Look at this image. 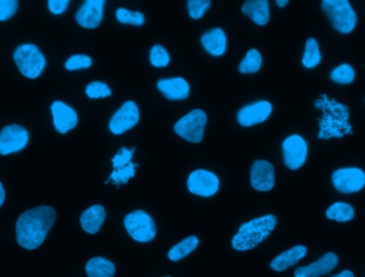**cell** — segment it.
<instances>
[{"mask_svg": "<svg viewBox=\"0 0 365 277\" xmlns=\"http://www.w3.org/2000/svg\"><path fill=\"white\" fill-rule=\"evenodd\" d=\"M201 43L206 52L212 56H223L227 49V37L221 28H214L206 31L202 35Z\"/></svg>", "mask_w": 365, "mask_h": 277, "instance_id": "obj_19", "label": "cell"}, {"mask_svg": "<svg viewBox=\"0 0 365 277\" xmlns=\"http://www.w3.org/2000/svg\"><path fill=\"white\" fill-rule=\"evenodd\" d=\"M321 60V50H319V43L315 39L311 37L306 43L302 64L304 68H312L319 66Z\"/></svg>", "mask_w": 365, "mask_h": 277, "instance_id": "obj_26", "label": "cell"}, {"mask_svg": "<svg viewBox=\"0 0 365 277\" xmlns=\"http://www.w3.org/2000/svg\"><path fill=\"white\" fill-rule=\"evenodd\" d=\"M209 0H189L187 3L188 12L191 19H199L203 17L206 10L211 6Z\"/></svg>", "mask_w": 365, "mask_h": 277, "instance_id": "obj_33", "label": "cell"}, {"mask_svg": "<svg viewBox=\"0 0 365 277\" xmlns=\"http://www.w3.org/2000/svg\"><path fill=\"white\" fill-rule=\"evenodd\" d=\"M288 0H277V5L279 6L280 8H284L286 5H288Z\"/></svg>", "mask_w": 365, "mask_h": 277, "instance_id": "obj_40", "label": "cell"}, {"mask_svg": "<svg viewBox=\"0 0 365 277\" xmlns=\"http://www.w3.org/2000/svg\"><path fill=\"white\" fill-rule=\"evenodd\" d=\"M316 107L323 110V120L321 122L319 139H329L331 137H343L350 133L348 124V110L344 106L335 103V100L326 99L316 102Z\"/></svg>", "mask_w": 365, "mask_h": 277, "instance_id": "obj_3", "label": "cell"}, {"mask_svg": "<svg viewBox=\"0 0 365 277\" xmlns=\"http://www.w3.org/2000/svg\"><path fill=\"white\" fill-rule=\"evenodd\" d=\"M164 277H171V276H164Z\"/></svg>", "mask_w": 365, "mask_h": 277, "instance_id": "obj_41", "label": "cell"}, {"mask_svg": "<svg viewBox=\"0 0 365 277\" xmlns=\"http://www.w3.org/2000/svg\"><path fill=\"white\" fill-rule=\"evenodd\" d=\"M251 186L259 191H270L274 186V169L266 160H256L251 168Z\"/></svg>", "mask_w": 365, "mask_h": 277, "instance_id": "obj_14", "label": "cell"}, {"mask_svg": "<svg viewBox=\"0 0 365 277\" xmlns=\"http://www.w3.org/2000/svg\"><path fill=\"white\" fill-rule=\"evenodd\" d=\"M241 11L259 26H264L270 19V3L267 0H247Z\"/></svg>", "mask_w": 365, "mask_h": 277, "instance_id": "obj_20", "label": "cell"}, {"mask_svg": "<svg viewBox=\"0 0 365 277\" xmlns=\"http://www.w3.org/2000/svg\"><path fill=\"white\" fill-rule=\"evenodd\" d=\"M328 219L337 222H348L354 219V208L346 203H335L326 212Z\"/></svg>", "mask_w": 365, "mask_h": 277, "instance_id": "obj_25", "label": "cell"}, {"mask_svg": "<svg viewBox=\"0 0 365 277\" xmlns=\"http://www.w3.org/2000/svg\"><path fill=\"white\" fill-rule=\"evenodd\" d=\"M124 226L129 235L138 242H150L156 236L155 222L143 210H136L127 215Z\"/></svg>", "mask_w": 365, "mask_h": 277, "instance_id": "obj_6", "label": "cell"}, {"mask_svg": "<svg viewBox=\"0 0 365 277\" xmlns=\"http://www.w3.org/2000/svg\"><path fill=\"white\" fill-rule=\"evenodd\" d=\"M262 66V56L258 49H249L246 57L239 64V72L241 74H253L260 70Z\"/></svg>", "mask_w": 365, "mask_h": 277, "instance_id": "obj_27", "label": "cell"}, {"mask_svg": "<svg viewBox=\"0 0 365 277\" xmlns=\"http://www.w3.org/2000/svg\"><path fill=\"white\" fill-rule=\"evenodd\" d=\"M150 62L155 68H165L170 62L168 52L162 45H155L150 52Z\"/></svg>", "mask_w": 365, "mask_h": 277, "instance_id": "obj_31", "label": "cell"}, {"mask_svg": "<svg viewBox=\"0 0 365 277\" xmlns=\"http://www.w3.org/2000/svg\"><path fill=\"white\" fill-rule=\"evenodd\" d=\"M135 147L131 149H127L125 147H122L120 149V152L115 155L113 158V169L124 168V166H129V163L131 162V158H133V151Z\"/></svg>", "mask_w": 365, "mask_h": 277, "instance_id": "obj_35", "label": "cell"}, {"mask_svg": "<svg viewBox=\"0 0 365 277\" xmlns=\"http://www.w3.org/2000/svg\"><path fill=\"white\" fill-rule=\"evenodd\" d=\"M105 219V208L101 205H94L82 212L80 224L84 231L94 235L101 229Z\"/></svg>", "mask_w": 365, "mask_h": 277, "instance_id": "obj_21", "label": "cell"}, {"mask_svg": "<svg viewBox=\"0 0 365 277\" xmlns=\"http://www.w3.org/2000/svg\"><path fill=\"white\" fill-rule=\"evenodd\" d=\"M17 0H0V21L11 19L17 11Z\"/></svg>", "mask_w": 365, "mask_h": 277, "instance_id": "obj_36", "label": "cell"}, {"mask_svg": "<svg viewBox=\"0 0 365 277\" xmlns=\"http://www.w3.org/2000/svg\"><path fill=\"white\" fill-rule=\"evenodd\" d=\"M157 88L169 100H182L189 96V84L180 77L160 80L157 82Z\"/></svg>", "mask_w": 365, "mask_h": 277, "instance_id": "obj_18", "label": "cell"}, {"mask_svg": "<svg viewBox=\"0 0 365 277\" xmlns=\"http://www.w3.org/2000/svg\"><path fill=\"white\" fill-rule=\"evenodd\" d=\"M137 166H139L138 163L133 164V163H129V166H124V168L113 169V174L111 175L109 180L105 182V184L113 182V184L119 187L121 184H127L131 178L135 176V172H136Z\"/></svg>", "mask_w": 365, "mask_h": 277, "instance_id": "obj_28", "label": "cell"}, {"mask_svg": "<svg viewBox=\"0 0 365 277\" xmlns=\"http://www.w3.org/2000/svg\"><path fill=\"white\" fill-rule=\"evenodd\" d=\"M56 221V211L48 206L27 210L19 216L15 225L17 240L24 249H38Z\"/></svg>", "mask_w": 365, "mask_h": 277, "instance_id": "obj_1", "label": "cell"}, {"mask_svg": "<svg viewBox=\"0 0 365 277\" xmlns=\"http://www.w3.org/2000/svg\"><path fill=\"white\" fill-rule=\"evenodd\" d=\"M333 182L341 193H355L365 186V173L358 168H345L335 171Z\"/></svg>", "mask_w": 365, "mask_h": 277, "instance_id": "obj_9", "label": "cell"}, {"mask_svg": "<svg viewBox=\"0 0 365 277\" xmlns=\"http://www.w3.org/2000/svg\"><path fill=\"white\" fill-rule=\"evenodd\" d=\"M321 8L335 30L341 33L354 30L357 23L356 12L347 0H324Z\"/></svg>", "mask_w": 365, "mask_h": 277, "instance_id": "obj_4", "label": "cell"}, {"mask_svg": "<svg viewBox=\"0 0 365 277\" xmlns=\"http://www.w3.org/2000/svg\"><path fill=\"white\" fill-rule=\"evenodd\" d=\"M187 187L192 194L209 198L217 193L219 180L209 171L196 170L189 175Z\"/></svg>", "mask_w": 365, "mask_h": 277, "instance_id": "obj_12", "label": "cell"}, {"mask_svg": "<svg viewBox=\"0 0 365 277\" xmlns=\"http://www.w3.org/2000/svg\"><path fill=\"white\" fill-rule=\"evenodd\" d=\"M277 225V218L265 216L243 224L238 233L233 237L232 247L236 251H243L254 249L270 237Z\"/></svg>", "mask_w": 365, "mask_h": 277, "instance_id": "obj_2", "label": "cell"}, {"mask_svg": "<svg viewBox=\"0 0 365 277\" xmlns=\"http://www.w3.org/2000/svg\"><path fill=\"white\" fill-rule=\"evenodd\" d=\"M29 133L23 126L12 124L5 126L0 131V155L17 153L26 146Z\"/></svg>", "mask_w": 365, "mask_h": 277, "instance_id": "obj_8", "label": "cell"}, {"mask_svg": "<svg viewBox=\"0 0 365 277\" xmlns=\"http://www.w3.org/2000/svg\"><path fill=\"white\" fill-rule=\"evenodd\" d=\"M330 77L337 84H351L355 79V70L349 64H342L331 72Z\"/></svg>", "mask_w": 365, "mask_h": 277, "instance_id": "obj_30", "label": "cell"}, {"mask_svg": "<svg viewBox=\"0 0 365 277\" xmlns=\"http://www.w3.org/2000/svg\"><path fill=\"white\" fill-rule=\"evenodd\" d=\"M92 66V59L86 55H75L68 59L64 68L68 70H82V68H88Z\"/></svg>", "mask_w": 365, "mask_h": 277, "instance_id": "obj_34", "label": "cell"}, {"mask_svg": "<svg viewBox=\"0 0 365 277\" xmlns=\"http://www.w3.org/2000/svg\"><path fill=\"white\" fill-rule=\"evenodd\" d=\"M199 245V239L196 236H189L178 245H174L168 253L169 259L171 261H178L185 258L192 251L197 249Z\"/></svg>", "mask_w": 365, "mask_h": 277, "instance_id": "obj_24", "label": "cell"}, {"mask_svg": "<svg viewBox=\"0 0 365 277\" xmlns=\"http://www.w3.org/2000/svg\"><path fill=\"white\" fill-rule=\"evenodd\" d=\"M70 1L68 0H50L48 1V8L53 15H60L66 11Z\"/></svg>", "mask_w": 365, "mask_h": 277, "instance_id": "obj_37", "label": "cell"}, {"mask_svg": "<svg viewBox=\"0 0 365 277\" xmlns=\"http://www.w3.org/2000/svg\"><path fill=\"white\" fill-rule=\"evenodd\" d=\"M139 119L140 113L136 104L131 100H127L111 117L109 128L113 135H123L135 127Z\"/></svg>", "mask_w": 365, "mask_h": 277, "instance_id": "obj_10", "label": "cell"}, {"mask_svg": "<svg viewBox=\"0 0 365 277\" xmlns=\"http://www.w3.org/2000/svg\"><path fill=\"white\" fill-rule=\"evenodd\" d=\"M333 277H355L354 274H353V272H350V271L345 270L343 271V272L339 273V274L335 275V276Z\"/></svg>", "mask_w": 365, "mask_h": 277, "instance_id": "obj_39", "label": "cell"}, {"mask_svg": "<svg viewBox=\"0 0 365 277\" xmlns=\"http://www.w3.org/2000/svg\"><path fill=\"white\" fill-rule=\"evenodd\" d=\"M115 17L121 23H129L135 26H141L145 21L144 15L141 12L129 11L124 8H120L115 12Z\"/></svg>", "mask_w": 365, "mask_h": 277, "instance_id": "obj_29", "label": "cell"}, {"mask_svg": "<svg viewBox=\"0 0 365 277\" xmlns=\"http://www.w3.org/2000/svg\"><path fill=\"white\" fill-rule=\"evenodd\" d=\"M284 163L290 170H298L307 160L308 145L303 137L290 135L283 142Z\"/></svg>", "mask_w": 365, "mask_h": 277, "instance_id": "obj_11", "label": "cell"}, {"mask_svg": "<svg viewBox=\"0 0 365 277\" xmlns=\"http://www.w3.org/2000/svg\"><path fill=\"white\" fill-rule=\"evenodd\" d=\"M5 189H3V184L0 182V206H3V202H5Z\"/></svg>", "mask_w": 365, "mask_h": 277, "instance_id": "obj_38", "label": "cell"}, {"mask_svg": "<svg viewBox=\"0 0 365 277\" xmlns=\"http://www.w3.org/2000/svg\"><path fill=\"white\" fill-rule=\"evenodd\" d=\"M272 111V106L270 102L259 100L241 108L237 113V121L243 127H250L266 121Z\"/></svg>", "mask_w": 365, "mask_h": 277, "instance_id": "obj_13", "label": "cell"}, {"mask_svg": "<svg viewBox=\"0 0 365 277\" xmlns=\"http://www.w3.org/2000/svg\"><path fill=\"white\" fill-rule=\"evenodd\" d=\"M50 109H52L55 128L59 133L64 135L71 129L75 128L78 123L77 113L75 110L60 100L54 102Z\"/></svg>", "mask_w": 365, "mask_h": 277, "instance_id": "obj_16", "label": "cell"}, {"mask_svg": "<svg viewBox=\"0 0 365 277\" xmlns=\"http://www.w3.org/2000/svg\"><path fill=\"white\" fill-rule=\"evenodd\" d=\"M86 94L88 97L94 98H105L111 95V90L109 86L104 82H93L88 84L86 88Z\"/></svg>", "mask_w": 365, "mask_h": 277, "instance_id": "obj_32", "label": "cell"}, {"mask_svg": "<svg viewBox=\"0 0 365 277\" xmlns=\"http://www.w3.org/2000/svg\"><path fill=\"white\" fill-rule=\"evenodd\" d=\"M307 247L303 245H297L293 249H288L277 256L270 263V268L277 272H282L290 267L295 266L296 263L307 255Z\"/></svg>", "mask_w": 365, "mask_h": 277, "instance_id": "obj_22", "label": "cell"}, {"mask_svg": "<svg viewBox=\"0 0 365 277\" xmlns=\"http://www.w3.org/2000/svg\"><path fill=\"white\" fill-rule=\"evenodd\" d=\"M86 272L89 277H113L115 273V263L103 257H94L88 261Z\"/></svg>", "mask_w": 365, "mask_h": 277, "instance_id": "obj_23", "label": "cell"}, {"mask_svg": "<svg viewBox=\"0 0 365 277\" xmlns=\"http://www.w3.org/2000/svg\"><path fill=\"white\" fill-rule=\"evenodd\" d=\"M104 0H87L76 13V21L84 28L93 29L103 19Z\"/></svg>", "mask_w": 365, "mask_h": 277, "instance_id": "obj_15", "label": "cell"}, {"mask_svg": "<svg viewBox=\"0 0 365 277\" xmlns=\"http://www.w3.org/2000/svg\"><path fill=\"white\" fill-rule=\"evenodd\" d=\"M13 58L19 72L25 77L30 79L38 78L46 64V60L40 52V49L33 44H23L17 46L13 54Z\"/></svg>", "mask_w": 365, "mask_h": 277, "instance_id": "obj_5", "label": "cell"}, {"mask_svg": "<svg viewBox=\"0 0 365 277\" xmlns=\"http://www.w3.org/2000/svg\"><path fill=\"white\" fill-rule=\"evenodd\" d=\"M206 123L207 117L205 112L201 109H194L178 120L174 126V131L188 142L200 143L203 140Z\"/></svg>", "mask_w": 365, "mask_h": 277, "instance_id": "obj_7", "label": "cell"}, {"mask_svg": "<svg viewBox=\"0 0 365 277\" xmlns=\"http://www.w3.org/2000/svg\"><path fill=\"white\" fill-rule=\"evenodd\" d=\"M339 259L335 253H327L321 259L307 267H300L295 271V277H319L333 271Z\"/></svg>", "mask_w": 365, "mask_h": 277, "instance_id": "obj_17", "label": "cell"}]
</instances>
